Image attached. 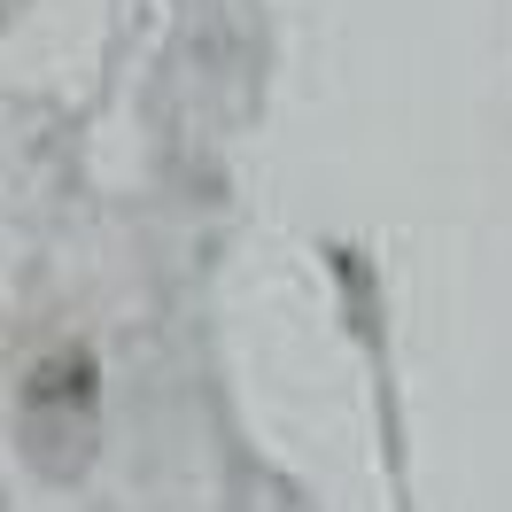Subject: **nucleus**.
Returning <instances> with one entry per match:
<instances>
[{"label":"nucleus","mask_w":512,"mask_h":512,"mask_svg":"<svg viewBox=\"0 0 512 512\" xmlns=\"http://www.w3.org/2000/svg\"><path fill=\"white\" fill-rule=\"evenodd\" d=\"M101 435V381L86 350H47L16 388V443L39 481H78Z\"/></svg>","instance_id":"1"}]
</instances>
